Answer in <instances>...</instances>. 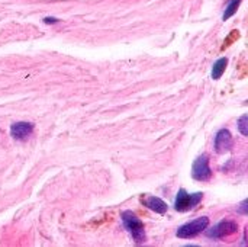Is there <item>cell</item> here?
I'll return each instance as SVG.
<instances>
[{"label": "cell", "instance_id": "277c9868", "mask_svg": "<svg viewBox=\"0 0 248 247\" xmlns=\"http://www.w3.org/2000/svg\"><path fill=\"white\" fill-rule=\"evenodd\" d=\"M238 230V226L235 221H231V220H225V221H221L218 223L214 229H206V236L209 239H224V237H228L234 233H237Z\"/></svg>", "mask_w": 248, "mask_h": 247}, {"label": "cell", "instance_id": "8992f818", "mask_svg": "<svg viewBox=\"0 0 248 247\" xmlns=\"http://www.w3.org/2000/svg\"><path fill=\"white\" fill-rule=\"evenodd\" d=\"M232 148V135L228 130H221L215 135V151L218 154H225Z\"/></svg>", "mask_w": 248, "mask_h": 247}, {"label": "cell", "instance_id": "7a4b0ae2", "mask_svg": "<svg viewBox=\"0 0 248 247\" xmlns=\"http://www.w3.org/2000/svg\"><path fill=\"white\" fill-rule=\"evenodd\" d=\"M209 227V218L208 217H201L198 220H193L185 226H182L176 236L180 237V239H192V237H196L198 234H201L202 231H205L206 229Z\"/></svg>", "mask_w": 248, "mask_h": 247}, {"label": "cell", "instance_id": "9c48e42d", "mask_svg": "<svg viewBox=\"0 0 248 247\" xmlns=\"http://www.w3.org/2000/svg\"><path fill=\"white\" fill-rule=\"evenodd\" d=\"M227 64H228V60H227V58H219V60L214 64V67H212V79L218 80V79L224 74V71H225V68H227Z\"/></svg>", "mask_w": 248, "mask_h": 247}, {"label": "cell", "instance_id": "30bf717a", "mask_svg": "<svg viewBox=\"0 0 248 247\" xmlns=\"http://www.w3.org/2000/svg\"><path fill=\"white\" fill-rule=\"evenodd\" d=\"M241 1H243V0H231V1L228 3L227 9H225V12H224L222 19H224V20H227V19H230L231 16H234V15H235V12H237V9H238V6L241 4Z\"/></svg>", "mask_w": 248, "mask_h": 247}, {"label": "cell", "instance_id": "5b68a950", "mask_svg": "<svg viewBox=\"0 0 248 247\" xmlns=\"http://www.w3.org/2000/svg\"><path fill=\"white\" fill-rule=\"evenodd\" d=\"M192 176H193V179L201 181V182H205V181H209L211 179L212 170L209 167L208 154H202V156H199L195 160L193 167H192Z\"/></svg>", "mask_w": 248, "mask_h": 247}, {"label": "cell", "instance_id": "6da1fadb", "mask_svg": "<svg viewBox=\"0 0 248 247\" xmlns=\"http://www.w3.org/2000/svg\"><path fill=\"white\" fill-rule=\"evenodd\" d=\"M122 223L126 229V231L132 236L134 242L137 245H141L145 242V229L142 221L132 213V211H124L122 213Z\"/></svg>", "mask_w": 248, "mask_h": 247}, {"label": "cell", "instance_id": "52a82bcc", "mask_svg": "<svg viewBox=\"0 0 248 247\" xmlns=\"http://www.w3.org/2000/svg\"><path fill=\"white\" fill-rule=\"evenodd\" d=\"M33 132V124L31 122H15L10 127V135L17 141L28 140Z\"/></svg>", "mask_w": 248, "mask_h": 247}, {"label": "cell", "instance_id": "4fadbf2b", "mask_svg": "<svg viewBox=\"0 0 248 247\" xmlns=\"http://www.w3.org/2000/svg\"><path fill=\"white\" fill-rule=\"evenodd\" d=\"M55 22H58L55 17H45V23H55Z\"/></svg>", "mask_w": 248, "mask_h": 247}, {"label": "cell", "instance_id": "8fae6325", "mask_svg": "<svg viewBox=\"0 0 248 247\" xmlns=\"http://www.w3.org/2000/svg\"><path fill=\"white\" fill-rule=\"evenodd\" d=\"M238 130L240 132L247 137L248 135V115H243L240 119H238Z\"/></svg>", "mask_w": 248, "mask_h": 247}, {"label": "cell", "instance_id": "ba28073f", "mask_svg": "<svg viewBox=\"0 0 248 247\" xmlns=\"http://www.w3.org/2000/svg\"><path fill=\"white\" fill-rule=\"evenodd\" d=\"M144 205L147 208H150L151 211L157 213V214H166L167 213V204L161 199V198H157V197H148L145 201H142Z\"/></svg>", "mask_w": 248, "mask_h": 247}, {"label": "cell", "instance_id": "3957f363", "mask_svg": "<svg viewBox=\"0 0 248 247\" xmlns=\"http://www.w3.org/2000/svg\"><path fill=\"white\" fill-rule=\"evenodd\" d=\"M203 198L202 192H196V194H187L185 189H180L176 198V204L174 208L180 213H186L189 210H193Z\"/></svg>", "mask_w": 248, "mask_h": 247}, {"label": "cell", "instance_id": "7c38bea8", "mask_svg": "<svg viewBox=\"0 0 248 247\" xmlns=\"http://www.w3.org/2000/svg\"><path fill=\"white\" fill-rule=\"evenodd\" d=\"M248 204V201L247 199H246V201H244V202H243V204H241V208H240V210H238V213H240V214H244V215H246V214H247V205Z\"/></svg>", "mask_w": 248, "mask_h": 247}]
</instances>
